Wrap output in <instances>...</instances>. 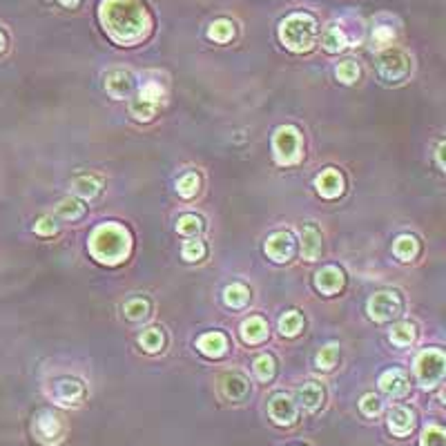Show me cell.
<instances>
[{
  "instance_id": "obj_1",
  "label": "cell",
  "mask_w": 446,
  "mask_h": 446,
  "mask_svg": "<svg viewBox=\"0 0 446 446\" xmlns=\"http://www.w3.org/2000/svg\"><path fill=\"white\" fill-rule=\"evenodd\" d=\"M101 23L119 45H134L143 40L152 27L145 7L138 0H103Z\"/></svg>"
},
{
  "instance_id": "obj_2",
  "label": "cell",
  "mask_w": 446,
  "mask_h": 446,
  "mask_svg": "<svg viewBox=\"0 0 446 446\" xmlns=\"http://www.w3.org/2000/svg\"><path fill=\"white\" fill-rule=\"evenodd\" d=\"M90 255L105 266H119L132 253V236L130 230L121 223H101L90 234L88 241Z\"/></svg>"
},
{
  "instance_id": "obj_3",
  "label": "cell",
  "mask_w": 446,
  "mask_h": 446,
  "mask_svg": "<svg viewBox=\"0 0 446 446\" xmlns=\"http://www.w3.org/2000/svg\"><path fill=\"white\" fill-rule=\"evenodd\" d=\"M279 38L290 52H311L317 38V20L311 13H290L279 25Z\"/></svg>"
},
{
  "instance_id": "obj_4",
  "label": "cell",
  "mask_w": 446,
  "mask_h": 446,
  "mask_svg": "<svg viewBox=\"0 0 446 446\" xmlns=\"http://www.w3.org/2000/svg\"><path fill=\"white\" fill-rule=\"evenodd\" d=\"M163 99H165L163 83L159 78H152V74H150V78L141 83V88H138L136 96H134L132 103H130V114H132V119L143 121V123L152 121V119L157 116V112H159Z\"/></svg>"
},
{
  "instance_id": "obj_5",
  "label": "cell",
  "mask_w": 446,
  "mask_h": 446,
  "mask_svg": "<svg viewBox=\"0 0 446 446\" xmlns=\"http://www.w3.org/2000/svg\"><path fill=\"white\" fill-rule=\"evenodd\" d=\"M272 155L279 165H295L303 157L301 132L295 125H282L272 134Z\"/></svg>"
},
{
  "instance_id": "obj_6",
  "label": "cell",
  "mask_w": 446,
  "mask_h": 446,
  "mask_svg": "<svg viewBox=\"0 0 446 446\" xmlns=\"http://www.w3.org/2000/svg\"><path fill=\"white\" fill-rule=\"evenodd\" d=\"M446 368V357L440 348H426L415 357V378L424 388H433L442 382Z\"/></svg>"
},
{
  "instance_id": "obj_7",
  "label": "cell",
  "mask_w": 446,
  "mask_h": 446,
  "mask_svg": "<svg viewBox=\"0 0 446 446\" xmlns=\"http://www.w3.org/2000/svg\"><path fill=\"white\" fill-rule=\"evenodd\" d=\"M402 308H404L402 297H399V292H395V290L375 292V295L366 303L368 317L373 319V322H378V324L393 322L395 317L402 315Z\"/></svg>"
},
{
  "instance_id": "obj_8",
  "label": "cell",
  "mask_w": 446,
  "mask_h": 446,
  "mask_svg": "<svg viewBox=\"0 0 446 446\" xmlns=\"http://www.w3.org/2000/svg\"><path fill=\"white\" fill-rule=\"evenodd\" d=\"M411 74V59L399 49H388L380 56V76L386 83H402Z\"/></svg>"
},
{
  "instance_id": "obj_9",
  "label": "cell",
  "mask_w": 446,
  "mask_h": 446,
  "mask_svg": "<svg viewBox=\"0 0 446 446\" xmlns=\"http://www.w3.org/2000/svg\"><path fill=\"white\" fill-rule=\"evenodd\" d=\"M32 430L34 438L45 446H56L63 440V422L54 411H40L34 417Z\"/></svg>"
},
{
  "instance_id": "obj_10",
  "label": "cell",
  "mask_w": 446,
  "mask_h": 446,
  "mask_svg": "<svg viewBox=\"0 0 446 446\" xmlns=\"http://www.w3.org/2000/svg\"><path fill=\"white\" fill-rule=\"evenodd\" d=\"M263 250H266L268 259H272L275 263H286L292 259V255H295V236H292V232H288V230L272 232L266 239Z\"/></svg>"
},
{
  "instance_id": "obj_11",
  "label": "cell",
  "mask_w": 446,
  "mask_h": 446,
  "mask_svg": "<svg viewBox=\"0 0 446 446\" xmlns=\"http://www.w3.org/2000/svg\"><path fill=\"white\" fill-rule=\"evenodd\" d=\"M105 90L112 99H116V101L130 99L136 90V78L132 72H128V69H112V72L105 76Z\"/></svg>"
},
{
  "instance_id": "obj_12",
  "label": "cell",
  "mask_w": 446,
  "mask_h": 446,
  "mask_svg": "<svg viewBox=\"0 0 446 446\" xmlns=\"http://www.w3.org/2000/svg\"><path fill=\"white\" fill-rule=\"evenodd\" d=\"M268 415L270 420L279 426H292L297 422V404L292 402L288 395H275L270 402H268Z\"/></svg>"
},
{
  "instance_id": "obj_13",
  "label": "cell",
  "mask_w": 446,
  "mask_h": 446,
  "mask_svg": "<svg viewBox=\"0 0 446 446\" xmlns=\"http://www.w3.org/2000/svg\"><path fill=\"white\" fill-rule=\"evenodd\" d=\"M313 282H315V288L322 292V295L332 297V295H337V292L344 288L346 277H344V270L337 268V266H324L322 270L315 272Z\"/></svg>"
},
{
  "instance_id": "obj_14",
  "label": "cell",
  "mask_w": 446,
  "mask_h": 446,
  "mask_svg": "<svg viewBox=\"0 0 446 446\" xmlns=\"http://www.w3.org/2000/svg\"><path fill=\"white\" fill-rule=\"evenodd\" d=\"M344 174L339 170H334V167H326L317 174L315 179V188L317 192L322 194L324 199H337L344 194Z\"/></svg>"
},
{
  "instance_id": "obj_15",
  "label": "cell",
  "mask_w": 446,
  "mask_h": 446,
  "mask_svg": "<svg viewBox=\"0 0 446 446\" xmlns=\"http://www.w3.org/2000/svg\"><path fill=\"white\" fill-rule=\"evenodd\" d=\"M54 397L61 406H76V404H80V399L85 397V388H83L78 380L65 378L54 384Z\"/></svg>"
},
{
  "instance_id": "obj_16",
  "label": "cell",
  "mask_w": 446,
  "mask_h": 446,
  "mask_svg": "<svg viewBox=\"0 0 446 446\" xmlns=\"http://www.w3.org/2000/svg\"><path fill=\"white\" fill-rule=\"evenodd\" d=\"M380 388H382V393H386L388 397H404L409 393V378H406V373L399 370V368H390L386 373L380 375Z\"/></svg>"
},
{
  "instance_id": "obj_17",
  "label": "cell",
  "mask_w": 446,
  "mask_h": 446,
  "mask_svg": "<svg viewBox=\"0 0 446 446\" xmlns=\"http://www.w3.org/2000/svg\"><path fill=\"white\" fill-rule=\"evenodd\" d=\"M415 428V413L406 406H393L388 411V430L395 438H406Z\"/></svg>"
},
{
  "instance_id": "obj_18",
  "label": "cell",
  "mask_w": 446,
  "mask_h": 446,
  "mask_svg": "<svg viewBox=\"0 0 446 446\" xmlns=\"http://www.w3.org/2000/svg\"><path fill=\"white\" fill-rule=\"evenodd\" d=\"M197 348L199 353L210 357V359H217V357H223L228 353V337L223 332L215 330V332H205L201 334V337L197 339Z\"/></svg>"
},
{
  "instance_id": "obj_19",
  "label": "cell",
  "mask_w": 446,
  "mask_h": 446,
  "mask_svg": "<svg viewBox=\"0 0 446 446\" xmlns=\"http://www.w3.org/2000/svg\"><path fill=\"white\" fill-rule=\"evenodd\" d=\"M301 255L306 261H315L322 255V232L315 223H306L301 228Z\"/></svg>"
},
{
  "instance_id": "obj_20",
  "label": "cell",
  "mask_w": 446,
  "mask_h": 446,
  "mask_svg": "<svg viewBox=\"0 0 446 446\" xmlns=\"http://www.w3.org/2000/svg\"><path fill=\"white\" fill-rule=\"evenodd\" d=\"M239 334H241V339L250 346L266 342L268 339V322L263 317H257V315L248 317L239 328Z\"/></svg>"
},
{
  "instance_id": "obj_21",
  "label": "cell",
  "mask_w": 446,
  "mask_h": 446,
  "mask_svg": "<svg viewBox=\"0 0 446 446\" xmlns=\"http://www.w3.org/2000/svg\"><path fill=\"white\" fill-rule=\"evenodd\" d=\"M324 397H326L324 395V388L319 386L317 382H306V384H301L297 388V402L301 404L306 411H311V413L322 409Z\"/></svg>"
},
{
  "instance_id": "obj_22",
  "label": "cell",
  "mask_w": 446,
  "mask_h": 446,
  "mask_svg": "<svg viewBox=\"0 0 446 446\" xmlns=\"http://www.w3.org/2000/svg\"><path fill=\"white\" fill-rule=\"evenodd\" d=\"M221 390H223V395H226L228 399L232 402H241L246 395H248V380L243 378V375L239 373H228V375H223V380H221Z\"/></svg>"
},
{
  "instance_id": "obj_23",
  "label": "cell",
  "mask_w": 446,
  "mask_h": 446,
  "mask_svg": "<svg viewBox=\"0 0 446 446\" xmlns=\"http://www.w3.org/2000/svg\"><path fill=\"white\" fill-rule=\"evenodd\" d=\"M72 190L78 194V197L92 201V199H96V197H99V194H101L103 183H101V179H99V176L80 174V176H76V179L72 181Z\"/></svg>"
},
{
  "instance_id": "obj_24",
  "label": "cell",
  "mask_w": 446,
  "mask_h": 446,
  "mask_svg": "<svg viewBox=\"0 0 446 446\" xmlns=\"http://www.w3.org/2000/svg\"><path fill=\"white\" fill-rule=\"evenodd\" d=\"M393 255L399 261H413L417 255H420V241L413 234H399L395 243H393Z\"/></svg>"
},
{
  "instance_id": "obj_25",
  "label": "cell",
  "mask_w": 446,
  "mask_h": 446,
  "mask_svg": "<svg viewBox=\"0 0 446 446\" xmlns=\"http://www.w3.org/2000/svg\"><path fill=\"white\" fill-rule=\"evenodd\" d=\"M248 301H250V290H248V286H243L239 282L226 286V290H223V303H226L228 308H232V311L246 308Z\"/></svg>"
},
{
  "instance_id": "obj_26",
  "label": "cell",
  "mask_w": 446,
  "mask_h": 446,
  "mask_svg": "<svg viewBox=\"0 0 446 446\" xmlns=\"http://www.w3.org/2000/svg\"><path fill=\"white\" fill-rule=\"evenodd\" d=\"M138 344H141V348L145 353H159V351H163V346H165V334H163V330L159 326H152V328L141 332Z\"/></svg>"
},
{
  "instance_id": "obj_27",
  "label": "cell",
  "mask_w": 446,
  "mask_h": 446,
  "mask_svg": "<svg viewBox=\"0 0 446 446\" xmlns=\"http://www.w3.org/2000/svg\"><path fill=\"white\" fill-rule=\"evenodd\" d=\"M150 311H152V306L143 297H134L130 301H125V306H123V315L128 317L130 322H143V319L150 317Z\"/></svg>"
},
{
  "instance_id": "obj_28",
  "label": "cell",
  "mask_w": 446,
  "mask_h": 446,
  "mask_svg": "<svg viewBox=\"0 0 446 446\" xmlns=\"http://www.w3.org/2000/svg\"><path fill=\"white\" fill-rule=\"evenodd\" d=\"M303 330V317L297 311H288L282 315L279 319V332L284 334V337H297V334Z\"/></svg>"
},
{
  "instance_id": "obj_29",
  "label": "cell",
  "mask_w": 446,
  "mask_h": 446,
  "mask_svg": "<svg viewBox=\"0 0 446 446\" xmlns=\"http://www.w3.org/2000/svg\"><path fill=\"white\" fill-rule=\"evenodd\" d=\"M415 337H417V330L411 322H399L393 326V330H390V342L399 348L411 346L415 342Z\"/></svg>"
},
{
  "instance_id": "obj_30",
  "label": "cell",
  "mask_w": 446,
  "mask_h": 446,
  "mask_svg": "<svg viewBox=\"0 0 446 446\" xmlns=\"http://www.w3.org/2000/svg\"><path fill=\"white\" fill-rule=\"evenodd\" d=\"M207 38L215 40V43H230L234 38V25L226 18H219L210 25L207 30Z\"/></svg>"
},
{
  "instance_id": "obj_31",
  "label": "cell",
  "mask_w": 446,
  "mask_h": 446,
  "mask_svg": "<svg viewBox=\"0 0 446 446\" xmlns=\"http://www.w3.org/2000/svg\"><path fill=\"white\" fill-rule=\"evenodd\" d=\"M255 375H257V380L259 382H270L275 378V373H277V361L272 355L268 353H263L255 359Z\"/></svg>"
},
{
  "instance_id": "obj_32",
  "label": "cell",
  "mask_w": 446,
  "mask_h": 446,
  "mask_svg": "<svg viewBox=\"0 0 446 446\" xmlns=\"http://www.w3.org/2000/svg\"><path fill=\"white\" fill-rule=\"evenodd\" d=\"M337 359H339V346L326 344L322 351L315 355V366L319 370H330V368H334V364H337Z\"/></svg>"
},
{
  "instance_id": "obj_33",
  "label": "cell",
  "mask_w": 446,
  "mask_h": 446,
  "mask_svg": "<svg viewBox=\"0 0 446 446\" xmlns=\"http://www.w3.org/2000/svg\"><path fill=\"white\" fill-rule=\"evenodd\" d=\"M322 43H324V49L334 54V52H342L346 45H348V40L344 36V32L339 30V27H328V30L324 32V38H322Z\"/></svg>"
},
{
  "instance_id": "obj_34",
  "label": "cell",
  "mask_w": 446,
  "mask_h": 446,
  "mask_svg": "<svg viewBox=\"0 0 446 446\" xmlns=\"http://www.w3.org/2000/svg\"><path fill=\"white\" fill-rule=\"evenodd\" d=\"M56 215L65 221H78L83 215H85V205L76 199H65V201H61L59 207H56Z\"/></svg>"
},
{
  "instance_id": "obj_35",
  "label": "cell",
  "mask_w": 446,
  "mask_h": 446,
  "mask_svg": "<svg viewBox=\"0 0 446 446\" xmlns=\"http://www.w3.org/2000/svg\"><path fill=\"white\" fill-rule=\"evenodd\" d=\"M203 230V219L197 215H183L176 221V232L183 236H197Z\"/></svg>"
},
{
  "instance_id": "obj_36",
  "label": "cell",
  "mask_w": 446,
  "mask_h": 446,
  "mask_svg": "<svg viewBox=\"0 0 446 446\" xmlns=\"http://www.w3.org/2000/svg\"><path fill=\"white\" fill-rule=\"evenodd\" d=\"M199 186H201V179H199V174H194V172H188V174H183L176 181V190H179V194L183 199H192L194 194L199 192Z\"/></svg>"
},
{
  "instance_id": "obj_37",
  "label": "cell",
  "mask_w": 446,
  "mask_h": 446,
  "mask_svg": "<svg viewBox=\"0 0 446 446\" xmlns=\"http://www.w3.org/2000/svg\"><path fill=\"white\" fill-rule=\"evenodd\" d=\"M420 446H446V433L438 424H430L422 430Z\"/></svg>"
},
{
  "instance_id": "obj_38",
  "label": "cell",
  "mask_w": 446,
  "mask_h": 446,
  "mask_svg": "<svg viewBox=\"0 0 446 446\" xmlns=\"http://www.w3.org/2000/svg\"><path fill=\"white\" fill-rule=\"evenodd\" d=\"M334 76H337V80H342L344 85H353L359 78V65L355 61H344L334 69Z\"/></svg>"
},
{
  "instance_id": "obj_39",
  "label": "cell",
  "mask_w": 446,
  "mask_h": 446,
  "mask_svg": "<svg viewBox=\"0 0 446 446\" xmlns=\"http://www.w3.org/2000/svg\"><path fill=\"white\" fill-rule=\"evenodd\" d=\"M205 253H207V248H205V243H203V241H199V239L186 241L183 250H181V255H183V259H186V261H190V263L201 261V259L205 257Z\"/></svg>"
},
{
  "instance_id": "obj_40",
  "label": "cell",
  "mask_w": 446,
  "mask_h": 446,
  "mask_svg": "<svg viewBox=\"0 0 446 446\" xmlns=\"http://www.w3.org/2000/svg\"><path fill=\"white\" fill-rule=\"evenodd\" d=\"M359 411L364 413L366 417H375V415H380V413H382V399H380L378 395L368 393V395L361 397V402H359Z\"/></svg>"
},
{
  "instance_id": "obj_41",
  "label": "cell",
  "mask_w": 446,
  "mask_h": 446,
  "mask_svg": "<svg viewBox=\"0 0 446 446\" xmlns=\"http://www.w3.org/2000/svg\"><path fill=\"white\" fill-rule=\"evenodd\" d=\"M34 232L43 234V236H52V234L59 232V223L54 221V217H40L34 226Z\"/></svg>"
},
{
  "instance_id": "obj_42",
  "label": "cell",
  "mask_w": 446,
  "mask_h": 446,
  "mask_svg": "<svg viewBox=\"0 0 446 446\" xmlns=\"http://www.w3.org/2000/svg\"><path fill=\"white\" fill-rule=\"evenodd\" d=\"M393 38H395V32L390 30V27L386 25H380V27H375V32H373V40L378 43L380 47H386L393 43Z\"/></svg>"
},
{
  "instance_id": "obj_43",
  "label": "cell",
  "mask_w": 446,
  "mask_h": 446,
  "mask_svg": "<svg viewBox=\"0 0 446 446\" xmlns=\"http://www.w3.org/2000/svg\"><path fill=\"white\" fill-rule=\"evenodd\" d=\"M435 157H438V165H440V170H444V141H440Z\"/></svg>"
},
{
  "instance_id": "obj_44",
  "label": "cell",
  "mask_w": 446,
  "mask_h": 446,
  "mask_svg": "<svg viewBox=\"0 0 446 446\" xmlns=\"http://www.w3.org/2000/svg\"><path fill=\"white\" fill-rule=\"evenodd\" d=\"M59 3H61L63 7H67V9H74V7L80 5V0H59Z\"/></svg>"
},
{
  "instance_id": "obj_45",
  "label": "cell",
  "mask_w": 446,
  "mask_h": 446,
  "mask_svg": "<svg viewBox=\"0 0 446 446\" xmlns=\"http://www.w3.org/2000/svg\"><path fill=\"white\" fill-rule=\"evenodd\" d=\"M5 47H7V38H5V34L0 32V54L5 52Z\"/></svg>"
}]
</instances>
